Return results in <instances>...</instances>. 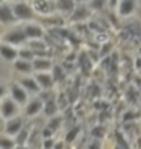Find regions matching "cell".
I'll use <instances>...</instances> for the list:
<instances>
[{
  "label": "cell",
  "instance_id": "obj_7",
  "mask_svg": "<svg viewBox=\"0 0 141 149\" xmlns=\"http://www.w3.org/2000/svg\"><path fill=\"white\" fill-rule=\"evenodd\" d=\"M0 53H2V58L6 59V61H14L20 55V52L17 49H14L12 46H8V44L0 46Z\"/></svg>",
  "mask_w": 141,
  "mask_h": 149
},
{
  "label": "cell",
  "instance_id": "obj_13",
  "mask_svg": "<svg viewBox=\"0 0 141 149\" xmlns=\"http://www.w3.org/2000/svg\"><path fill=\"white\" fill-rule=\"evenodd\" d=\"M56 6L62 12H73L76 8L75 0H56Z\"/></svg>",
  "mask_w": 141,
  "mask_h": 149
},
{
  "label": "cell",
  "instance_id": "obj_5",
  "mask_svg": "<svg viewBox=\"0 0 141 149\" xmlns=\"http://www.w3.org/2000/svg\"><path fill=\"white\" fill-rule=\"evenodd\" d=\"M91 15V11L86 8V6H76L75 8V11L71 12V17H70V20L71 22H84L85 18H88Z\"/></svg>",
  "mask_w": 141,
  "mask_h": 149
},
{
  "label": "cell",
  "instance_id": "obj_10",
  "mask_svg": "<svg viewBox=\"0 0 141 149\" xmlns=\"http://www.w3.org/2000/svg\"><path fill=\"white\" fill-rule=\"evenodd\" d=\"M24 32H26V35H28V38H30V40H39V38H43V35H44L43 29L39 28V26H37V24H26L24 26Z\"/></svg>",
  "mask_w": 141,
  "mask_h": 149
},
{
  "label": "cell",
  "instance_id": "obj_24",
  "mask_svg": "<svg viewBox=\"0 0 141 149\" xmlns=\"http://www.w3.org/2000/svg\"><path fill=\"white\" fill-rule=\"evenodd\" d=\"M115 139H117V141H118V146H122L123 149H129V146L126 145V141H124V139L122 137V134H120L118 131L115 132Z\"/></svg>",
  "mask_w": 141,
  "mask_h": 149
},
{
  "label": "cell",
  "instance_id": "obj_26",
  "mask_svg": "<svg viewBox=\"0 0 141 149\" xmlns=\"http://www.w3.org/2000/svg\"><path fill=\"white\" fill-rule=\"evenodd\" d=\"M112 50V43H106L103 44V50L100 52V56H105V55H108V53Z\"/></svg>",
  "mask_w": 141,
  "mask_h": 149
},
{
  "label": "cell",
  "instance_id": "obj_34",
  "mask_svg": "<svg viewBox=\"0 0 141 149\" xmlns=\"http://www.w3.org/2000/svg\"><path fill=\"white\" fill-rule=\"evenodd\" d=\"M62 148H64L62 143H56V145H55V149H62Z\"/></svg>",
  "mask_w": 141,
  "mask_h": 149
},
{
  "label": "cell",
  "instance_id": "obj_33",
  "mask_svg": "<svg viewBox=\"0 0 141 149\" xmlns=\"http://www.w3.org/2000/svg\"><path fill=\"white\" fill-rule=\"evenodd\" d=\"M120 3V0H109V6L111 8H115V6H118Z\"/></svg>",
  "mask_w": 141,
  "mask_h": 149
},
{
  "label": "cell",
  "instance_id": "obj_3",
  "mask_svg": "<svg viewBox=\"0 0 141 149\" xmlns=\"http://www.w3.org/2000/svg\"><path fill=\"white\" fill-rule=\"evenodd\" d=\"M28 40V35H26L24 29H17V31H11L8 32L6 35L3 37V41L5 43H9V44H21Z\"/></svg>",
  "mask_w": 141,
  "mask_h": 149
},
{
  "label": "cell",
  "instance_id": "obj_8",
  "mask_svg": "<svg viewBox=\"0 0 141 149\" xmlns=\"http://www.w3.org/2000/svg\"><path fill=\"white\" fill-rule=\"evenodd\" d=\"M21 125H23V120L17 117V119H12L6 123V128H5V132L9 134V135H15L21 131Z\"/></svg>",
  "mask_w": 141,
  "mask_h": 149
},
{
  "label": "cell",
  "instance_id": "obj_16",
  "mask_svg": "<svg viewBox=\"0 0 141 149\" xmlns=\"http://www.w3.org/2000/svg\"><path fill=\"white\" fill-rule=\"evenodd\" d=\"M32 64H33V69H35V70H49L52 67L50 59H41V58L33 59Z\"/></svg>",
  "mask_w": 141,
  "mask_h": 149
},
{
  "label": "cell",
  "instance_id": "obj_17",
  "mask_svg": "<svg viewBox=\"0 0 141 149\" xmlns=\"http://www.w3.org/2000/svg\"><path fill=\"white\" fill-rule=\"evenodd\" d=\"M21 85L24 87V88L30 90V91H38V90H39V87H41V85L38 84V81H37V79L33 81V79H30V78L23 79V81H21Z\"/></svg>",
  "mask_w": 141,
  "mask_h": 149
},
{
  "label": "cell",
  "instance_id": "obj_2",
  "mask_svg": "<svg viewBox=\"0 0 141 149\" xmlns=\"http://www.w3.org/2000/svg\"><path fill=\"white\" fill-rule=\"evenodd\" d=\"M33 9L39 14H52L55 9H58V6L53 0H33Z\"/></svg>",
  "mask_w": 141,
  "mask_h": 149
},
{
  "label": "cell",
  "instance_id": "obj_21",
  "mask_svg": "<svg viewBox=\"0 0 141 149\" xmlns=\"http://www.w3.org/2000/svg\"><path fill=\"white\" fill-rule=\"evenodd\" d=\"M0 148H2V149H12V148H14V141H12L11 139L2 137V139H0Z\"/></svg>",
  "mask_w": 141,
  "mask_h": 149
},
{
  "label": "cell",
  "instance_id": "obj_14",
  "mask_svg": "<svg viewBox=\"0 0 141 149\" xmlns=\"http://www.w3.org/2000/svg\"><path fill=\"white\" fill-rule=\"evenodd\" d=\"M41 110H43V102L38 100V99H35V100H32V102L26 107V114H28V116H35V114H38Z\"/></svg>",
  "mask_w": 141,
  "mask_h": 149
},
{
  "label": "cell",
  "instance_id": "obj_29",
  "mask_svg": "<svg viewBox=\"0 0 141 149\" xmlns=\"http://www.w3.org/2000/svg\"><path fill=\"white\" fill-rule=\"evenodd\" d=\"M137 117H140V113L129 111V113H126V114H124V120H133V119H137Z\"/></svg>",
  "mask_w": 141,
  "mask_h": 149
},
{
  "label": "cell",
  "instance_id": "obj_23",
  "mask_svg": "<svg viewBox=\"0 0 141 149\" xmlns=\"http://www.w3.org/2000/svg\"><path fill=\"white\" fill-rule=\"evenodd\" d=\"M79 134V126H76V128H73V130L68 132V134H67V137H65V140L67 141H73V140H75L76 139V135Z\"/></svg>",
  "mask_w": 141,
  "mask_h": 149
},
{
  "label": "cell",
  "instance_id": "obj_19",
  "mask_svg": "<svg viewBox=\"0 0 141 149\" xmlns=\"http://www.w3.org/2000/svg\"><path fill=\"white\" fill-rule=\"evenodd\" d=\"M106 2H109V0H90V8H91V9L102 11V9L105 8Z\"/></svg>",
  "mask_w": 141,
  "mask_h": 149
},
{
  "label": "cell",
  "instance_id": "obj_27",
  "mask_svg": "<svg viewBox=\"0 0 141 149\" xmlns=\"http://www.w3.org/2000/svg\"><path fill=\"white\" fill-rule=\"evenodd\" d=\"M59 123H61V119H53L50 123H49V128H50L52 131H56L58 126H59Z\"/></svg>",
  "mask_w": 141,
  "mask_h": 149
},
{
  "label": "cell",
  "instance_id": "obj_22",
  "mask_svg": "<svg viewBox=\"0 0 141 149\" xmlns=\"http://www.w3.org/2000/svg\"><path fill=\"white\" fill-rule=\"evenodd\" d=\"M20 56L23 59H33L35 58V50L33 49H28V50H20Z\"/></svg>",
  "mask_w": 141,
  "mask_h": 149
},
{
  "label": "cell",
  "instance_id": "obj_4",
  "mask_svg": "<svg viewBox=\"0 0 141 149\" xmlns=\"http://www.w3.org/2000/svg\"><path fill=\"white\" fill-rule=\"evenodd\" d=\"M17 15L14 14V9L9 8L8 5H2L0 6V22L3 24H8V23H15L17 22Z\"/></svg>",
  "mask_w": 141,
  "mask_h": 149
},
{
  "label": "cell",
  "instance_id": "obj_31",
  "mask_svg": "<svg viewBox=\"0 0 141 149\" xmlns=\"http://www.w3.org/2000/svg\"><path fill=\"white\" fill-rule=\"evenodd\" d=\"M52 134H53V131L50 130L49 126H47L46 130H44V132H43V135H44V139H50V137H52Z\"/></svg>",
  "mask_w": 141,
  "mask_h": 149
},
{
  "label": "cell",
  "instance_id": "obj_38",
  "mask_svg": "<svg viewBox=\"0 0 141 149\" xmlns=\"http://www.w3.org/2000/svg\"><path fill=\"white\" fill-rule=\"evenodd\" d=\"M115 149H123V148H122V146H117V148H115Z\"/></svg>",
  "mask_w": 141,
  "mask_h": 149
},
{
  "label": "cell",
  "instance_id": "obj_30",
  "mask_svg": "<svg viewBox=\"0 0 141 149\" xmlns=\"http://www.w3.org/2000/svg\"><path fill=\"white\" fill-rule=\"evenodd\" d=\"M44 148H46V149H53V148H55V145H53V140H52V139H46V140H44Z\"/></svg>",
  "mask_w": 141,
  "mask_h": 149
},
{
  "label": "cell",
  "instance_id": "obj_35",
  "mask_svg": "<svg viewBox=\"0 0 141 149\" xmlns=\"http://www.w3.org/2000/svg\"><path fill=\"white\" fill-rule=\"evenodd\" d=\"M90 149H99V145L94 143V145H91V146H90Z\"/></svg>",
  "mask_w": 141,
  "mask_h": 149
},
{
  "label": "cell",
  "instance_id": "obj_37",
  "mask_svg": "<svg viewBox=\"0 0 141 149\" xmlns=\"http://www.w3.org/2000/svg\"><path fill=\"white\" fill-rule=\"evenodd\" d=\"M17 149H26V148H23V146H18Z\"/></svg>",
  "mask_w": 141,
  "mask_h": 149
},
{
  "label": "cell",
  "instance_id": "obj_11",
  "mask_svg": "<svg viewBox=\"0 0 141 149\" xmlns=\"http://www.w3.org/2000/svg\"><path fill=\"white\" fill-rule=\"evenodd\" d=\"M11 93H12V99L18 104H24L26 100H28V94H26L24 88H21L20 85H12Z\"/></svg>",
  "mask_w": 141,
  "mask_h": 149
},
{
  "label": "cell",
  "instance_id": "obj_15",
  "mask_svg": "<svg viewBox=\"0 0 141 149\" xmlns=\"http://www.w3.org/2000/svg\"><path fill=\"white\" fill-rule=\"evenodd\" d=\"M14 67H15V70H18V72L29 73V72H32V69H33V64H30L28 59H18V61H15Z\"/></svg>",
  "mask_w": 141,
  "mask_h": 149
},
{
  "label": "cell",
  "instance_id": "obj_20",
  "mask_svg": "<svg viewBox=\"0 0 141 149\" xmlns=\"http://www.w3.org/2000/svg\"><path fill=\"white\" fill-rule=\"evenodd\" d=\"M65 78V73H64V70L61 69L59 65H55L53 67V79L55 81H62Z\"/></svg>",
  "mask_w": 141,
  "mask_h": 149
},
{
  "label": "cell",
  "instance_id": "obj_12",
  "mask_svg": "<svg viewBox=\"0 0 141 149\" xmlns=\"http://www.w3.org/2000/svg\"><path fill=\"white\" fill-rule=\"evenodd\" d=\"M35 79L38 81V84L43 87V88H50V87L53 85V76H50V74H47V73H38Z\"/></svg>",
  "mask_w": 141,
  "mask_h": 149
},
{
  "label": "cell",
  "instance_id": "obj_18",
  "mask_svg": "<svg viewBox=\"0 0 141 149\" xmlns=\"http://www.w3.org/2000/svg\"><path fill=\"white\" fill-rule=\"evenodd\" d=\"M44 111H46L47 116H55V113L58 111V107H56V104H55V100H49V102L46 104Z\"/></svg>",
  "mask_w": 141,
  "mask_h": 149
},
{
  "label": "cell",
  "instance_id": "obj_28",
  "mask_svg": "<svg viewBox=\"0 0 141 149\" xmlns=\"http://www.w3.org/2000/svg\"><path fill=\"white\" fill-rule=\"evenodd\" d=\"M26 139H28V131H20V135L17 137V143L21 145Z\"/></svg>",
  "mask_w": 141,
  "mask_h": 149
},
{
  "label": "cell",
  "instance_id": "obj_9",
  "mask_svg": "<svg viewBox=\"0 0 141 149\" xmlns=\"http://www.w3.org/2000/svg\"><path fill=\"white\" fill-rule=\"evenodd\" d=\"M17 113V105L15 102L12 99H6L5 102L2 104V114H3V117L5 119H9L12 117L14 114Z\"/></svg>",
  "mask_w": 141,
  "mask_h": 149
},
{
  "label": "cell",
  "instance_id": "obj_36",
  "mask_svg": "<svg viewBox=\"0 0 141 149\" xmlns=\"http://www.w3.org/2000/svg\"><path fill=\"white\" fill-rule=\"evenodd\" d=\"M76 2H79V3H84V2H88V0H76Z\"/></svg>",
  "mask_w": 141,
  "mask_h": 149
},
{
  "label": "cell",
  "instance_id": "obj_6",
  "mask_svg": "<svg viewBox=\"0 0 141 149\" xmlns=\"http://www.w3.org/2000/svg\"><path fill=\"white\" fill-rule=\"evenodd\" d=\"M133 9H135V0H120V3H118V14L120 15L127 17L133 12Z\"/></svg>",
  "mask_w": 141,
  "mask_h": 149
},
{
  "label": "cell",
  "instance_id": "obj_25",
  "mask_svg": "<svg viewBox=\"0 0 141 149\" xmlns=\"http://www.w3.org/2000/svg\"><path fill=\"white\" fill-rule=\"evenodd\" d=\"M29 46H30V49H33V50H35V49H44V47H46L41 41H37V40H32Z\"/></svg>",
  "mask_w": 141,
  "mask_h": 149
},
{
  "label": "cell",
  "instance_id": "obj_1",
  "mask_svg": "<svg viewBox=\"0 0 141 149\" xmlns=\"http://www.w3.org/2000/svg\"><path fill=\"white\" fill-rule=\"evenodd\" d=\"M12 9H14V14L17 15L18 20H32L33 17H35V14H33V8H30V6L28 3L24 2H20V3H15L14 6H12Z\"/></svg>",
  "mask_w": 141,
  "mask_h": 149
},
{
  "label": "cell",
  "instance_id": "obj_32",
  "mask_svg": "<svg viewBox=\"0 0 141 149\" xmlns=\"http://www.w3.org/2000/svg\"><path fill=\"white\" fill-rule=\"evenodd\" d=\"M93 135H96V137H102V135H103L102 128H94V130H93Z\"/></svg>",
  "mask_w": 141,
  "mask_h": 149
}]
</instances>
